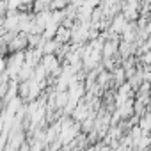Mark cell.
Listing matches in <instances>:
<instances>
[{
  "label": "cell",
  "mask_w": 151,
  "mask_h": 151,
  "mask_svg": "<svg viewBox=\"0 0 151 151\" xmlns=\"http://www.w3.org/2000/svg\"><path fill=\"white\" fill-rule=\"evenodd\" d=\"M123 13L128 20H133L139 14V0H126L123 6Z\"/></svg>",
  "instance_id": "1"
},
{
  "label": "cell",
  "mask_w": 151,
  "mask_h": 151,
  "mask_svg": "<svg viewBox=\"0 0 151 151\" xmlns=\"http://www.w3.org/2000/svg\"><path fill=\"white\" fill-rule=\"evenodd\" d=\"M57 41L60 43V41H66L68 37H71V29H66V27H60L59 30H57Z\"/></svg>",
  "instance_id": "2"
}]
</instances>
